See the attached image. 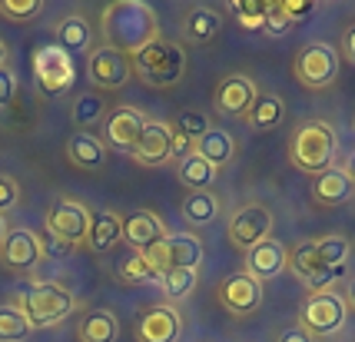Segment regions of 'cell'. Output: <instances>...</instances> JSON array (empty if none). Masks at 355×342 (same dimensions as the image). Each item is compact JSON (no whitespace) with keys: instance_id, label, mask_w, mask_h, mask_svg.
Wrapping results in <instances>:
<instances>
[{"instance_id":"1","label":"cell","mask_w":355,"mask_h":342,"mask_svg":"<svg viewBox=\"0 0 355 342\" xmlns=\"http://www.w3.org/2000/svg\"><path fill=\"white\" fill-rule=\"evenodd\" d=\"M100 37L107 47L130 57L159 37V17L146 0H113L100 14Z\"/></svg>"},{"instance_id":"2","label":"cell","mask_w":355,"mask_h":342,"mask_svg":"<svg viewBox=\"0 0 355 342\" xmlns=\"http://www.w3.org/2000/svg\"><path fill=\"white\" fill-rule=\"evenodd\" d=\"M186 47L170 37H156L153 44L130 53V74L150 90H173L186 77Z\"/></svg>"},{"instance_id":"3","label":"cell","mask_w":355,"mask_h":342,"mask_svg":"<svg viewBox=\"0 0 355 342\" xmlns=\"http://www.w3.org/2000/svg\"><path fill=\"white\" fill-rule=\"evenodd\" d=\"M336 150H339L336 130L325 120H306L295 126L293 140H289V163L309 176H319L336 166Z\"/></svg>"},{"instance_id":"4","label":"cell","mask_w":355,"mask_h":342,"mask_svg":"<svg viewBox=\"0 0 355 342\" xmlns=\"http://www.w3.org/2000/svg\"><path fill=\"white\" fill-rule=\"evenodd\" d=\"M17 306L27 312L33 329H50L60 326L63 319H70L80 309V299L60 282H37L31 293L17 299Z\"/></svg>"},{"instance_id":"5","label":"cell","mask_w":355,"mask_h":342,"mask_svg":"<svg viewBox=\"0 0 355 342\" xmlns=\"http://www.w3.org/2000/svg\"><path fill=\"white\" fill-rule=\"evenodd\" d=\"M90 223H93L90 206L73 200V196H60L57 203H50V210L44 213V230L50 233V239L60 243L63 253H70V249L87 243Z\"/></svg>"},{"instance_id":"6","label":"cell","mask_w":355,"mask_h":342,"mask_svg":"<svg viewBox=\"0 0 355 342\" xmlns=\"http://www.w3.org/2000/svg\"><path fill=\"white\" fill-rule=\"evenodd\" d=\"M339 50L332 44H322V40L306 44V47L295 50L293 57V77L306 90H329L339 77Z\"/></svg>"},{"instance_id":"7","label":"cell","mask_w":355,"mask_h":342,"mask_svg":"<svg viewBox=\"0 0 355 342\" xmlns=\"http://www.w3.org/2000/svg\"><path fill=\"white\" fill-rule=\"evenodd\" d=\"M349 319V306L342 293L329 289V293H309L302 309H299V326L309 332L312 339H329V336H339L342 326Z\"/></svg>"},{"instance_id":"8","label":"cell","mask_w":355,"mask_h":342,"mask_svg":"<svg viewBox=\"0 0 355 342\" xmlns=\"http://www.w3.org/2000/svg\"><path fill=\"white\" fill-rule=\"evenodd\" d=\"M31 67H33L37 87L50 96L67 94V90L77 83V63H73V57L63 47H57V44H44V47L33 50Z\"/></svg>"},{"instance_id":"9","label":"cell","mask_w":355,"mask_h":342,"mask_svg":"<svg viewBox=\"0 0 355 342\" xmlns=\"http://www.w3.org/2000/svg\"><path fill=\"white\" fill-rule=\"evenodd\" d=\"M269 236H272V210L263 203H243L226 219V239L243 253L259 246Z\"/></svg>"},{"instance_id":"10","label":"cell","mask_w":355,"mask_h":342,"mask_svg":"<svg viewBox=\"0 0 355 342\" xmlns=\"http://www.w3.org/2000/svg\"><path fill=\"white\" fill-rule=\"evenodd\" d=\"M87 77H90V90L100 94H113V90H123L126 83L133 80L130 74V57L120 50L107 47V44H96L87 50Z\"/></svg>"},{"instance_id":"11","label":"cell","mask_w":355,"mask_h":342,"mask_svg":"<svg viewBox=\"0 0 355 342\" xmlns=\"http://www.w3.org/2000/svg\"><path fill=\"white\" fill-rule=\"evenodd\" d=\"M259 96V87L249 74H226L216 80L213 87V110L219 117H232V120H243L252 103Z\"/></svg>"},{"instance_id":"12","label":"cell","mask_w":355,"mask_h":342,"mask_svg":"<svg viewBox=\"0 0 355 342\" xmlns=\"http://www.w3.org/2000/svg\"><path fill=\"white\" fill-rule=\"evenodd\" d=\"M263 299H266V286L259 280L246 276V273H232V276H226L216 289V302L230 312V316H236V319L252 316V312L263 306Z\"/></svg>"},{"instance_id":"13","label":"cell","mask_w":355,"mask_h":342,"mask_svg":"<svg viewBox=\"0 0 355 342\" xmlns=\"http://www.w3.org/2000/svg\"><path fill=\"white\" fill-rule=\"evenodd\" d=\"M44 239L33 233V230H7L3 243H0V266L10 269V273H31L33 266H40L44 259Z\"/></svg>"},{"instance_id":"14","label":"cell","mask_w":355,"mask_h":342,"mask_svg":"<svg viewBox=\"0 0 355 342\" xmlns=\"http://www.w3.org/2000/svg\"><path fill=\"white\" fill-rule=\"evenodd\" d=\"M146 123H150V117L139 107H116L113 113H107L103 137H100V140L107 143L110 153H113V150H116V153H130V150L137 146L139 133H143Z\"/></svg>"},{"instance_id":"15","label":"cell","mask_w":355,"mask_h":342,"mask_svg":"<svg viewBox=\"0 0 355 342\" xmlns=\"http://www.w3.org/2000/svg\"><path fill=\"white\" fill-rule=\"evenodd\" d=\"M126 156L137 166H166L173 160V126L163 123V120H150V123L143 126L137 146Z\"/></svg>"},{"instance_id":"16","label":"cell","mask_w":355,"mask_h":342,"mask_svg":"<svg viewBox=\"0 0 355 342\" xmlns=\"http://www.w3.org/2000/svg\"><path fill=\"white\" fill-rule=\"evenodd\" d=\"M183 336V316L176 306H150L139 312L137 323V342H176Z\"/></svg>"},{"instance_id":"17","label":"cell","mask_w":355,"mask_h":342,"mask_svg":"<svg viewBox=\"0 0 355 342\" xmlns=\"http://www.w3.org/2000/svg\"><path fill=\"white\" fill-rule=\"evenodd\" d=\"M246 259H243V273L252 276V280H259L266 286L269 280H279L282 273H286V263H289V249L282 246L279 239H263L259 246H252L249 253H243Z\"/></svg>"},{"instance_id":"18","label":"cell","mask_w":355,"mask_h":342,"mask_svg":"<svg viewBox=\"0 0 355 342\" xmlns=\"http://www.w3.org/2000/svg\"><path fill=\"white\" fill-rule=\"evenodd\" d=\"M63 156H67V163L80 173H100L110 163L107 143L100 140L96 133H87V130H77V133L67 137Z\"/></svg>"},{"instance_id":"19","label":"cell","mask_w":355,"mask_h":342,"mask_svg":"<svg viewBox=\"0 0 355 342\" xmlns=\"http://www.w3.org/2000/svg\"><path fill=\"white\" fill-rule=\"evenodd\" d=\"M166 233H170L166 223L156 216L153 210H133L123 216V243L137 253L156 246L159 239H166Z\"/></svg>"},{"instance_id":"20","label":"cell","mask_w":355,"mask_h":342,"mask_svg":"<svg viewBox=\"0 0 355 342\" xmlns=\"http://www.w3.org/2000/svg\"><path fill=\"white\" fill-rule=\"evenodd\" d=\"M352 200H355V187H352V180L342 173V166H332V170L319 173L312 180V203L315 206L332 210V206H345V203H352Z\"/></svg>"},{"instance_id":"21","label":"cell","mask_w":355,"mask_h":342,"mask_svg":"<svg viewBox=\"0 0 355 342\" xmlns=\"http://www.w3.org/2000/svg\"><path fill=\"white\" fill-rule=\"evenodd\" d=\"M183 40L186 44H213L219 33H223V14L213 10V7H206V3H196V7H189L183 14Z\"/></svg>"},{"instance_id":"22","label":"cell","mask_w":355,"mask_h":342,"mask_svg":"<svg viewBox=\"0 0 355 342\" xmlns=\"http://www.w3.org/2000/svg\"><path fill=\"white\" fill-rule=\"evenodd\" d=\"M193 153L202 156L213 170H226L236 153H239V146L232 140L230 130H223V126H209V133H202L200 140L193 143Z\"/></svg>"},{"instance_id":"23","label":"cell","mask_w":355,"mask_h":342,"mask_svg":"<svg viewBox=\"0 0 355 342\" xmlns=\"http://www.w3.org/2000/svg\"><path fill=\"white\" fill-rule=\"evenodd\" d=\"M123 243V216L116 210H100L93 213V223H90V233H87V243L83 246L90 253H110V249Z\"/></svg>"},{"instance_id":"24","label":"cell","mask_w":355,"mask_h":342,"mask_svg":"<svg viewBox=\"0 0 355 342\" xmlns=\"http://www.w3.org/2000/svg\"><path fill=\"white\" fill-rule=\"evenodd\" d=\"M163 249H166L170 269H196L200 273L206 253H202V239L196 233H166Z\"/></svg>"},{"instance_id":"25","label":"cell","mask_w":355,"mask_h":342,"mask_svg":"<svg viewBox=\"0 0 355 342\" xmlns=\"http://www.w3.org/2000/svg\"><path fill=\"white\" fill-rule=\"evenodd\" d=\"M53 33H57V47H63L70 57L73 53H87V50L93 47V27L90 20L83 14H67L57 20V27H53Z\"/></svg>"},{"instance_id":"26","label":"cell","mask_w":355,"mask_h":342,"mask_svg":"<svg viewBox=\"0 0 355 342\" xmlns=\"http://www.w3.org/2000/svg\"><path fill=\"white\" fill-rule=\"evenodd\" d=\"M219 170H213L202 156L186 153L176 160V180L186 187V193H209V187L216 183Z\"/></svg>"},{"instance_id":"27","label":"cell","mask_w":355,"mask_h":342,"mask_svg":"<svg viewBox=\"0 0 355 342\" xmlns=\"http://www.w3.org/2000/svg\"><path fill=\"white\" fill-rule=\"evenodd\" d=\"M282 117H286V103H282V96L279 94H263V90H259L252 110L243 117V123H246L252 133H269V130H276V126L282 123Z\"/></svg>"},{"instance_id":"28","label":"cell","mask_w":355,"mask_h":342,"mask_svg":"<svg viewBox=\"0 0 355 342\" xmlns=\"http://www.w3.org/2000/svg\"><path fill=\"white\" fill-rule=\"evenodd\" d=\"M219 213H223V206H219L213 189H209V193H186L183 203H180V216H183L189 226H196V230L213 226L219 219Z\"/></svg>"},{"instance_id":"29","label":"cell","mask_w":355,"mask_h":342,"mask_svg":"<svg viewBox=\"0 0 355 342\" xmlns=\"http://www.w3.org/2000/svg\"><path fill=\"white\" fill-rule=\"evenodd\" d=\"M120 336V319L110 309H90L77 326L80 342H116Z\"/></svg>"},{"instance_id":"30","label":"cell","mask_w":355,"mask_h":342,"mask_svg":"<svg viewBox=\"0 0 355 342\" xmlns=\"http://www.w3.org/2000/svg\"><path fill=\"white\" fill-rule=\"evenodd\" d=\"M70 120L77 123V130H87V133L100 120H107V100H103V94L100 90H83L73 100V107H70Z\"/></svg>"},{"instance_id":"31","label":"cell","mask_w":355,"mask_h":342,"mask_svg":"<svg viewBox=\"0 0 355 342\" xmlns=\"http://www.w3.org/2000/svg\"><path fill=\"white\" fill-rule=\"evenodd\" d=\"M31 319L17 302H3L0 306V342H24L31 339Z\"/></svg>"},{"instance_id":"32","label":"cell","mask_w":355,"mask_h":342,"mask_svg":"<svg viewBox=\"0 0 355 342\" xmlns=\"http://www.w3.org/2000/svg\"><path fill=\"white\" fill-rule=\"evenodd\" d=\"M312 249H315V256H319V263H322L325 269H339V266H345V259H349L352 243H349L345 236L332 233V236H319V239H312Z\"/></svg>"},{"instance_id":"33","label":"cell","mask_w":355,"mask_h":342,"mask_svg":"<svg viewBox=\"0 0 355 342\" xmlns=\"http://www.w3.org/2000/svg\"><path fill=\"white\" fill-rule=\"evenodd\" d=\"M196 280H200V273H196V269H170V273H163V276H159V286H163V296H166V299L183 302L186 296L196 289Z\"/></svg>"},{"instance_id":"34","label":"cell","mask_w":355,"mask_h":342,"mask_svg":"<svg viewBox=\"0 0 355 342\" xmlns=\"http://www.w3.org/2000/svg\"><path fill=\"white\" fill-rule=\"evenodd\" d=\"M173 133H180V137H186L189 143H196L202 137V133H209V117L206 113H200V110H180L176 117H173Z\"/></svg>"},{"instance_id":"35","label":"cell","mask_w":355,"mask_h":342,"mask_svg":"<svg viewBox=\"0 0 355 342\" xmlns=\"http://www.w3.org/2000/svg\"><path fill=\"white\" fill-rule=\"evenodd\" d=\"M230 10H232L236 24H239L243 31H263L269 3H263V0H232Z\"/></svg>"},{"instance_id":"36","label":"cell","mask_w":355,"mask_h":342,"mask_svg":"<svg viewBox=\"0 0 355 342\" xmlns=\"http://www.w3.org/2000/svg\"><path fill=\"white\" fill-rule=\"evenodd\" d=\"M44 14V0H0V17L10 24H31Z\"/></svg>"},{"instance_id":"37","label":"cell","mask_w":355,"mask_h":342,"mask_svg":"<svg viewBox=\"0 0 355 342\" xmlns=\"http://www.w3.org/2000/svg\"><path fill=\"white\" fill-rule=\"evenodd\" d=\"M116 276H120L123 282H153L156 280V273L150 269L146 256H143V253H137V249H130V256L116 266Z\"/></svg>"},{"instance_id":"38","label":"cell","mask_w":355,"mask_h":342,"mask_svg":"<svg viewBox=\"0 0 355 342\" xmlns=\"http://www.w3.org/2000/svg\"><path fill=\"white\" fill-rule=\"evenodd\" d=\"M295 24L289 20V17L282 14V7L279 3H269V10H266V24H263V31L269 33V37H282V33H289Z\"/></svg>"},{"instance_id":"39","label":"cell","mask_w":355,"mask_h":342,"mask_svg":"<svg viewBox=\"0 0 355 342\" xmlns=\"http://www.w3.org/2000/svg\"><path fill=\"white\" fill-rule=\"evenodd\" d=\"M17 90H20V83H17V70L7 63V67H0V110H7L10 103L17 100Z\"/></svg>"},{"instance_id":"40","label":"cell","mask_w":355,"mask_h":342,"mask_svg":"<svg viewBox=\"0 0 355 342\" xmlns=\"http://www.w3.org/2000/svg\"><path fill=\"white\" fill-rule=\"evenodd\" d=\"M17 203H20V183H17L14 176L0 173V216H3V213H10Z\"/></svg>"},{"instance_id":"41","label":"cell","mask_w":355,"mask_h":342,"mask_svg":"<svg viewBox=\"0 0 355 342\" xmlns=\"http://www.w3.org/2000/svg\"><path fill=\"white\" fill-rule=\"evenodd\" d=\"M279 7H282V14L289 17V20H299V17H309L312 10H315V3H309V0H306V3H289V0H279Z\"/></svg>"},{"instance_id":"42","label":"cell","mask_w":355,"mask_h":342,"mask_svg":"<svg viewBox=\"0 0 355 342\" xmlns=\"http://www.w3.org/2000/svg\"><path fill=\"white\" fill-rule=\"evenodd\" d=\"M276 342H315V339H312V336L302 326H286L276 336Z\"/></svg>"},{"instance_id":"43","label":"cell","mask_w":355,"mask_h":342,"mask_svg":"<svg viewBox=\"0 0 355 342\" xmlns=\"http://www.w3.org/2000/svg\"><path fill=\"white\" fill-rule=\"evenodd\" d=\"M339 57H345V60H349V63L355 67V24H352V27H345V33H342Z\"/></svg>"},{"instance_id":"44","label":"cell","mask_w":355,"mask_h":342,"mask_svg":"<svg viewBox=\"0 0 355 342\" xmlns=\"http://www.w3.org/2000/svg\"><path fill=\"white\" fill-rule=\"evenodd\" d=\"M342 299H345V306H349V309H355V276L345 282V293H342Z\"/></svg>"},{"instance_id":"45","label":"cell","mask_w":355,"mask_h":342,"mask_svg":"<svg viewBox=\"0 0 355 342\" xmlns=\"http://www.w3.org/2000/svg\"><path fill=\"white\" fill-rule=\"evenodd\" d=\"M342 173H345V176L352 180V187H355V150L345 156V163H342Z\"/></svg>"},{"instance_id":"46","label":"cell","mask_w":355,"mask_h":342,"mask_svg":"<svg viewBox=\"0 0 355 342\" xmlns=\"http://www.w3.org/2000/svg\"><path fill=\"white\" fill-rule=\"evenodd\" d=\"M7 60H10V50H7V44L0 40V67H7Z\"/></svg>"},{"instance_id":"47","label":"cell","mask_w":355,"mask_h":342,"mask_svg":"<svg viewBox=\"0 0 355 342\" xmlns=\"http://www.w3.org/2000/svg\"><path fill=\"white\" fill-rule=\"evenodd\" d=\"M3 236H7V223H3V216H0V243H3Z\"/></svg>"}]
</instances>
